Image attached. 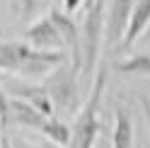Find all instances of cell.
Returning a JSON list of instances; mask_svg holds the SVG:
<instances>
[{"label": "cell", "mask_w": 150, "mask_h": 148, "mask_svg": "<svg viewBox=\"0 0 150 148\" xmlns=\"http://www.w3.org/2000/svg\"><path fill=\"white\" fill-rule=\"evenodd\" d=\"M53 22V27L58 29L63 46H65V56H68V66L80 75L82 68V51H80V27L75 24L73 17H68L65 12H61L58 7H51V12L46 15Z\"/></svg>", "instance_id": "5"}, {"label": "cell", "mask_w": 150, "mask_h": 148, "mask_svg": "<svg viewBox=\"0 0 150 148\" xmlns=\"http://www.w3.org/2000/svg\"><path fill=\"white\" fill-rule=\"evenodd\" d=\"M44 90L49 95L51 105L56 112H63V114H73L80 105V95H78V73H75L68 61L56 66L49 75L44 78Z\"/></svg>", "instance_id": "3"}, {"label": "cell", "mask_w": 150, "mask_h": 148, "mask_svg": "<svg viewBox=\"0 0 150 148\" xmlns=\"http://www.w3.org/2000/svg\"><path fill=\"white\" fill-rule=\"evenodd\" d=\"M68 61L65 53L36 51L24 41H0V70L17 75H49V73Z\"/></svg>", "instance_id": "1"}, {"label": "cell", "mask_w": 150, "mask_h": 148, "mask_svg": "<svg viewBox=\"0 0 150 148\" xmlns=\"http://www.w3.org/2000/svg\"><path fill=\"white\" fill-rule=\"evenodd\" d=\"M44 3H46V0H22V15L24 17H32Z\"/></svg>", "instance_id": "15"}, {"label": "cell", "mask_w": 150, "mask_h": 148, "mask_svg": "<svg viewBox=\"0 0 150 148\" xmlns=\"http://www.w3.org/2000/svg\"><path fill=\"white\" fill-rule=\"evenodd\" d=\"M10 143H12V148H39V146L29 143V141H10Z\"/></svg>", "instance_id": "18"}, {"label": "cell", "mask_w": 150, "mask_h": 148, "mask_svg": "<svg viewBox=\"0 0 150 148\" xmlns=\"http://www.w3.org/2000/svg\"><path fill=\"white\" fill-rule=\"evenodd\" d=\"M148 24H150V0H136L133 10H131V17H128L126 34L121 39L119 49H128L131 44H136V39L148 29Z\"/></svg>", "instance_id": "9"}, {"label": "cell", "mask_w": 150, "mask_h": 148, "mask_svg": "<svg viewBox=\"0 0 150 148\" xmlns=\"http://www.w3.org/2000/svg\"><path fill=\"white\" fill-rule=\"evenodd\" d=\"M7 124H10V97L5 95V88L0 85V129H3V134Z\"/></svg>", "instance_id": "14"}, {"label": "cell", "mask_w": 150, "mask_h": 148, "mask_svg": "<svg viewBox=\"0 0 150 148\" xmlns=\"http://www.w3.org/2000/svg\"><path fill=\"white\" fill-rule=\"evenodd\" d=\"M5 90L12 92L15 100H22L29 107H34L36 112H41L46 119H56V109H53V105H51V100H49L41 83H22L17 78H7Z\"/></svg>", "instance_id": "6"}, {"label": "cell", "mask_w": 150, "mask_h": 148, "mask_svg": "<svg viewBox=\"0 0 150 148\" xmlns=\"http://www.w3.org/2000/svg\"><path fill=\"white\" fill-rule=\"evenodd\" d=\"M10 122L20 124V126H27V129H34V131H41L44 124L49 122L41 112H36L34 107H29L22 100H10Z\"/></svg>", "instance_id": "10"}, {"label": "cell", "mask_w": 150, "mask_h": 148, "mask_svg": "<svg viewBox=\"0 0 150 148\" xmlns=\"http://www.w3.org/2000/svg\"><path fill=\"white\" fill-rule=\"evenodd\" d=\"M116 68L121 73H128V75H136V73H140V75H150V56H148V53H136V56H131V58L119 61Z\"/></svg>", "instance_id": "13"}, {"label": "cell", "mask_w": 150, "mask_h": 148, "mask_svg": "<svg viewBox=\"0 0 150 148\" xmlns=\"http://www.w3.org/2000/svg\"><path fill=\"white\" fill-rule=\"evenodd\" d=\"M111 148H133V119L124 107L114 109V134H111Z\"/></svg>", "instance_id": "11"}, {"label": "cell", "mask_w": 150, "mask_h": 148, "mask_svg": "<svg viewBox=\"0 0 150 148\" xmlns=\"http://www.w3.org/2000/svg\"><path fill=\"white\" fill-rule=\"evenodd\" d=\"M24 44H29L36 51H51V53H65V46L58 29L53 27L49 17H41L34 24L24 29Z\"/></svg>", "instance_id": "7"}, {"label": "cell", "mask_w": 150, "mask_h": 148, "mask_svg": "<svg viewBox=\"0 0 150 148\" xmlns=\"http://www.w3.org/2000/svg\"><path fill=\"white\" fill-rule=\"evenodd\" d=\"M107 78H109L107 63H99V68H95V80H92L87 102L78 112L75 124L70 126V148H95L99 136V105L107 90Z\"/></svg>", "instance_id": "2"}, {"label": "cell", "mask_w": 150, "mask_h": 148, "mask_svg": "<svg viewBox=\"0 0 150 148\" xmlns=\"http://www.w3.org/2000/svg\"><path fill=\"white\" fill-rule=\"evenodd\" d=\"M3 148H12V143H10V138H7L5 134H3Z\"/></svg>", "instance_id": "19"}, {"label": "cell", "mask_w": 150, "mask_h": 148, "mask_svg": "<svg viewBox=\"0 0 150 148\" xmlns=\"http://www.w3.org/2000/svg\"><path fill=\"white\" fill-rule=\"evenodd\" d=\"M140 105H143V114H145V122H148V131H150V100H148V97H140Z\"/></svg>", "instance_id": "17"}, {"label": "cell", "mask_w": 150, "mask_h": 148, "mask_svg": "<svg viewBox=\"0 0 150 148\" xmlns=\"http://www.w3.org/2000/svg\"><path fill=\"white\" fill-rule=\"evenodd\" d=\"M92 3H95V0H85V7H90V5H92Z\"/></svg>", "instance_id": "20"}, {"label": "cell", "mask_w": 150, "mask_h": 148, "mask_svg": "<svg viewBox=\"0 0 150 148\" xmlns=\"http://www.w3.org/2000/svg\"><path fill=\"white\" fill-rule=\"evenodd\" d=\"M78 7H85V0H63V12L68 17L78 10Z\"/></svg>", "instance_id": "16"}, {"label": "cell", "mask_w": 150, "mask_h": 148, "mask_svg": "<svg viewBox=\"0 0 150 148\" xmlns=\"http://www.w3.org/2000/svg\"><path fill=\"white\" fill-rule=\"evenodd\" d=\"M41 134L56 146H63V148L70 146V126L65 122H61V119H49V122L44 124Z\"/></svg>", "instance_id": "12"}, {"label": "cell", "mask_w": 150, "mask_h": 148, "mask_svg": "<svg viewBox=\"0 0 150 148\" xmlns=\"http://www.w3.org/2000/svg\"><path fill=\"white\" fill-rule=\"evenodd\" d=\"M102 36H104V0H95L90 7H85V24H82V39H80L82 75H92L97 68Z\"/></svg>", "instance_id": "4"}, {"label": "cell", "mask_w": 150, "mask_h": 148, "mask_svg": "<svg viewBox=\"0 0 150 148\" xmlns=\"http://www.w3.org/2000/svg\"><path fill=\"white\" fill-rule=\"evenodd\" d=\"M133 3L136 0H111L109 12L104 15V32H107V41L111 44V49L121 46V39H124L126 27H128L131 10H133Z\"/></svg>", "instance_id": "8"}]
</instances>
